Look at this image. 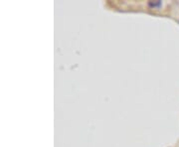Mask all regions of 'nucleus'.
<instances>
[{
  "instance_id": "obj_1",
  "label": "nucleus",
  "mask_w": 179,
  "mask_h": 147,
  "mask_svg": "<svg viewBox=\"0 0 179 147\" xmlns=\"http://www.w3.org/2000/svg\"><path fill=\"white\" fill-rule=\"evenodd\" d=\"M148 6L151 8H157L161 6V1H149Z\"/></svg>"
}]
</instances>
